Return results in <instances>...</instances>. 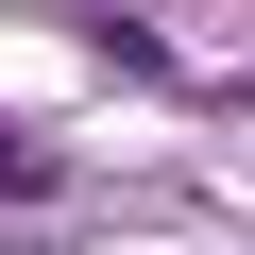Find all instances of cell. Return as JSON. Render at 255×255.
Listing matches in <instances>:
<instances>
[{"instance_id": "6da1fadb", "label": "cell", "mask_w": 255, "mask_h": 255, "mask_svg": "<svg viewBox=\"0 0 255 255\" xmlns=\"http://www.w3.org/2000/svg\"><path fill=\"white\" fill-rule=\"evenodd\" d=\"M17 187H51V153L17 136V119H0V204H17Z\"/></svg>"}]
</instances>
